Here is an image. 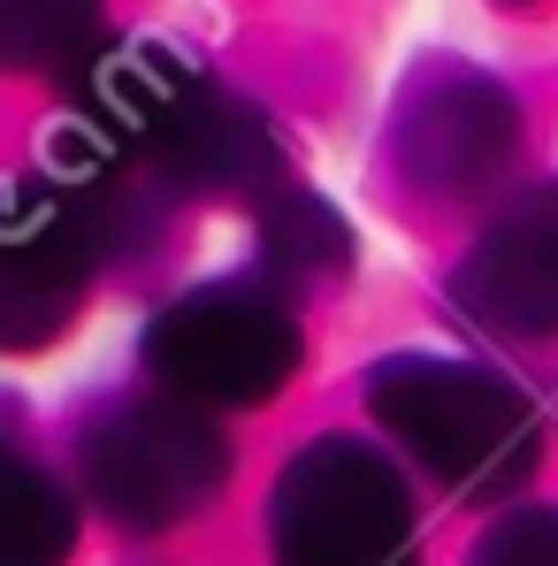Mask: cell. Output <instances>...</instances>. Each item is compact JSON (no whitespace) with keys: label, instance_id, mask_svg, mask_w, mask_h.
Instances as JSON below:
<instances>
[{"label":"cell","instance_id":"obj_1","mask_svg":"<svg viewBox=\"0 0 558 566\" xmlns=\"http://www.w3.org/2000/svg\"><path fill=\"white\" fill-rule=\"evenodd\" d=\"M368 406L390 429L398 452H413L460 497H505L536 468V406L520 382L489 376L474 360H436V353H398L368 376Z\"/></svg>","mask_w":558,"mask_h":566},{"label":"cell","instance_id":"obj_2","mask_svg":"<svg viewBox=\"0 0 558 566\" xmlns=\"http://www.w3.org/2000/svg\"><path fill=\"white\" fill-rule=\"evenodd\" d=\"M77 474L115 528L154 536L191 521L230 482V444L207 406L169 390H130L77 421Z\"/></svg>","mask_w":558,"mask_h":566},{"label":"cell","instance_id":"obj_3","mask_svg":"<svg viewBox=\"0 0 558 566\" xmlns=\"http://www.w3.org/2000/svg\"><path fill=\"white\" fill-rule=\"evenodd\" d=\"M298 314L269 283H199L146 329V376L191 406H269L298 376Z\"/></svg>","mask_w":558,"mask_h":566},{"label":"cell","instance_id":"obj_4","mask_svg":"<svg viewBox=\"0 0 558 566\" xmlns=\"http://www.w3.org/2000/svg\"><path fill=\"white\" fill-rule=\"evenodd\" d=\"M107 230V199L54 169L0 185V353H39L77 322Z\"/></svg>","mask_w":558,"mask_h":566},{"label":"cell","instance_id":"obj_5","mask_svg":"<svg viewBox=\"0 0 558 566\" xmlns=\"http://www.w3.org/2000/svg\"><path fill=\"white\" fill-rule=\"evenodd\" d=\"M269 536L276 566H413L406 482L382 452L352 437H322L283 468Z\"/></svg>","mask_w":558,"mask_h":566},{"label":"cell","instance_id":"obj_6","mask_svg":"<svg viewBox=\"0 0 558 566\" xmlns=\"http://www.w3.org/2000/svg\"><path fill=\"white\" fill-rule=\"evenodd\" d=\"M513 146H520L513 99L497 93L489 77H466V70L429 77L421 93L406 99V115H398V169L421 191H436V199L497 185Z\"/></svg>","mask_w":558,"mask_h":566},{"label":"cell","instance_id":"obj_7","mask_svg":"<svg viewBox=\"0 0 558 566\" xmlns=\"http://www.w3.org/2000/svg\"><path fill=\"white\" fill-rule=\"evenodd\" d=\"M460 306L497 337H558V191L505 207L460 269Z\"/></svg>","mask_w":558,"mask_h":566},{"label":"cell","instance_id":"obj_8","mask_svg":"<svg viewBox=\"0 0 558 566\" xmlns=\"http://www.w3.org/2000/svg\"><path fill=\"white\" fill-rule=\"evenodd\" d=\"M146 169H161L185 191H261L276 177V130H269V115L253 99L199 77L185 93V107L169 115L161 146L146 154Z\"/></svg>","mask_w":558,"mask_h":566},{"label":"cell","instance_id":"obj_9","mask_svg":"<svg viewBox=\"0 0 558 566\" xmlns=\"http://www.w3.org/2000/svg\"><path fill=\"white\" fill-rule=\"evenodd\" d=\"M77 497L23 437V413L0 398V566H70Z\"/></svg>","mask_w":558,"mask_h":566},{"label":"cell","instance_id":"obj_10","mask_svg":"<svg viewBox=\"0 0 558 566\" xmlns=\"http://www.w3.org/2000/svg\"><path fill=\"white\" fill-rule=\"evenodd\" d=\"M99 39V0H0V77H62Z\"/></svg>","mask_w":558,"mask_h":566},{"label":"cell","instance_id":"obj_11","mask_svg":"<svg viewBox=\"0 0 558 566\" xmlns=\"http://www.w3.org/2000/svg\"><path fill=\"white\" fill-rule=\"evenodd\" d=\"M261 245H269L276 276H345V261H352V230L306 191H283L261 207Z\"/></svg>","mask_w":558,"mask_h":566},{"label":"cell","instance_id":"obj_12","mask_svg":"<svg viewBox=\"0 0 558 566\" xmlns=\"http://www.w3.org/2000/svg\"><path fill=\"white\" fill-rule=\"evenodd\" d=\"M474 566H558V513H513L474 552Z\"/></svg>","mask_w":558,"mask_h":566}]
</instances>
